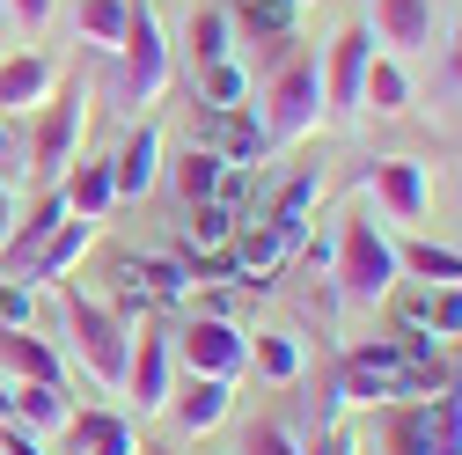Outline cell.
<instances>
[{"instance_id":"cell-1","label":"cell","mask_w":462,"mask_h":455,"mask_svg":"<svg viewBox=\"0 0 462 455\" xmlns=\"http://www.w3.org/2000/svg\"><path fill=\"white\" fill-rule=\"evenodd\" d=\"M169 81H177V60H169V37H162V23L133 0V23H125V37L103 51V103H118V110H140L147 103H162L169 96Z\"/></svg>"},{"instance_id":"cell-2","label":"cell","mask_w":462,"mask_h":455,"mask_svg":"<svg viewBox=\"0 0 462 455\" xmlns=\"http://www.w3.org/2000/svg\"><path fill=\"white\" fill-rule=\"evenodd\" d=\"M257 125H264V140H309V133L323 125L316 51H286V60L264 74V88H257Z\"/></svg>"},{"instance_id":"cell-3","label":"cell","mask_w":462,"mask_h":455,"mask_svg":"<svg viewBox=\"0 0 462 455\" xmlns=\"http://www.w3.org/2000/svg\"><path fill=\"white\" fill-rule=\"evenodd\" d=\"M133 330H140V323H125L110 302H96V294H67V353H74L103 389H125Z\"/></svg>"},{"instance_id":"cell-4","label":"cell","mask_w":462,"mask_h":455,"mask_svg":"<svg viewBox=\"0 0 462 455\" xmlns=\"http://www.w3.org/2000/svg\"><path fill=\"white\" fill-rule=\"evenodd\" d=\"M330 272H337V287L345 302H389L396 294V236H382V220L353 213L337 228V250H330Z\"/></svg>"},{"instance_id":"cell-5","label":"cell","mask_w":462,"mask_h":455,"mask_svg":"<svg viewBox=\"0 0 462 455\" xmlns=\"http://www.w3.org/2000/svg\"><path fill=\"white\" fill-rule=\"evenodd\" d=\"M337 404H403V353H396V338H374V346H353L337 360V382H330V419Z\"/></svg>"},{"instance_id":"cell-6","label":"cell","mask_w":462,"mask_h":455,"mask_svg":"<svg viewBox=\"0 0 462 455\" xmlns=\"http://www.w3.org/2000/svg\"><path fill=\"white\" fill-rule=\"evenodd\" d=\"M177 367L184 375H213V382H236L243 367H250V338L227 323V316H199V323H184L177 338Z\"/></svg>"},{"instance_id":"cell-7","label":"cell","mask_w":462,"mask_h":455,"mask_svg":"<svg viewBox=\"0 0 462 455\" xmlns=\"http://www.w3.org/2000/svg\"><path fill=\"white\" fill-rule=\"evenodd\" d=\"M30 169L37 177H67V162H74V147H81V81H67V88H51V103L44 110H30Z\"/></svg>"},{"instance_id":"cell-8","label":"cell","mask_w":462,"mask_h":455,"mask_svg":"<svg viewBox=\"0 0 462 455\" xmlns=\"http://www.w3.org/2000/svg\"><path fill=\"white\" fill-rule=\"evenodd\" d=\"M367 60H374V30H367V23H345V30L323 44V60H316V74H323V110H337V118H353V110H360Z\"/></svg>"},{"instance_id":"cell-9","label":"cell","mask_w":462,"mask_h":455,"mask_svg":"<svg viewBox=\"0 0 462 455\" xmlns=\"http://www.w3.org/2000/svg\"><path fill=\"white\" fill-rule=\"evenodd\" d=\"M169 389H177V346H169V330H133V360H125V396L140 404V419L169 412Z\"/></svg>"},{"instance_id":"cell-10","label":"cell","mask_w":462,"mask_h":455,"mask_svg":"<svg viewBox=\"0 0 462 455\" xmlns=\"http://www.w3.org/2000/svg\"><path fill=\"white\" fill-rule=\"evenodd\" d=\"M51 88H60V67H51L44 51H0V118L44 110Z\"/></svg>"},{"instance_id":"cell-11","label":"cell","mask_w":462,"mask_h":455,"mask_svg":"<svg viewBox=\"0 0 462 455\" xmlns=\"http://www.w3.org/2000/svg\"><path fill=\"white\" fill-rule=\"evenodd\" d=\"M374 44H389V60L433 51V0H374Z\"/></svg>"},{"instance_id":"cell-12","label":"cell","mask_w":462,"mask_h":455,"mask_svg":"<svg viewBox=\"0 0 462 455\" xmlns=\"http://www.w3.org/2000/svg\"><path fill=\"white\" fill-rule=\"evenodd\" d=\"M367 184H374V199H382V213L396 228H411L426 213V162H411V154H382Z\"/></svg>"},{"instance_id":"cell-13","label":"cell","mask_w":462,"mask_h":455,"mask_svg":"<svg viewBox=\"0 0 462 455\" xmlns=\"http://www.w3.org/2000/svg\"><path fill=\"white\" fill-rule=\"evenodd\" d=\"M396 316H403V338L448 346V338H462V287H411L396 302Z\"/></svg>"},{"instance_id":"cell-14","label":"cell","mask_w":462,"mask_h":455,"mask_svg":"<svg viewBox=\"0 0 462 455\" xmlns=\"http://www.w3.org/2000/svg\"><path fill=\"white\" fill-rule=\"evenodd\" d=\"M60 433H67V455H147L140 433H133V419L125 412H103V404L74 412Z\"/></svg>"},{"instance_id":"cell-15","label":"cell","mask_w":462,"mask_h":455,"mask_svg":"<svg viewBox=\"0 0 462 455\" xmlns=\"http://www.w3.org/2000/svg\"><path fill=\"white\" fill-rule=\"evenodd\" d=\"M169 412H177V426H184V433H213V426H227V412H236V382L184 375L177 389H169Z\"/></svg>"},{"instance_id":"cell-16","label":"cell","mask_w":462,"mask_h":455,"mask_svg":"<svg viewBox=\"0 0 462 455\" xmlns=\"http://www.w3.org/2000/svg\"><path fill=\"white\" fill-rule=\"evenodd\" d=\"M88 243H96V220H60V236H51V243H44L15 279H23V287H37V294H44V287H60V279L88 257Z\"/></svg>"},{"instance_id":"cell-17","label":"cell","mask_w":462,"mask_h":455,"mask_svg":"<svg viewBox=\"0 0 462 455\" xmlns=\"http://www.w3.org/2000/svg\"><path fill=\"white\" fill-rule=\"evenodd\" d=\"M154 177H162V133L140 118V125H133V140L110 154V184H118V199H147V191H154Z\"/></svg>"},{"instance_id":"cell-18","label":"cell","mask_w":462,"mask_h":455,"mask_svg":"<svg viewBox=\"0 0 462 455\" xmlns=\"http://www.w3.org/2000/svg\"><path fill=\"white\" fill-rule=\"evenodd\" d=\"M0 375H8V382H51V389H67V360L51 353L37 330H0Z\"/></svg>"},{"instance_id":"cell-19","label":"cell","mask_w":462,"mask_h":455,"mask_svg":"<svg viewBox=\"0 0 462 455\" xmlns=\"http://www.w3.org/2000/svg\"><path fill=\"white\" fill-rule=\"evenodd\" d=\"M279 257H286V236H279L272 220H243L236 243H227V272L250 279V287H264V279L279 272Z\"/></svg>"},{"instance_id":"cell-20","label":"cell","mask_w":462,"mask_h":455,"mask_svg":"<svg viewBox=\"0 0 462 455\" xmlns=\"http://www.w3.org/2000/svg\"><path fill=\"white\" fill-rule=\"evenodd\" d=\"M60 199L74 220H103L110 206H118V184H110V162H67L60 177Z\"/></svg>"},{"instance_id":"cell-21","label":"cell","mask_w":462,"mask_h":455,"mask_svg":"<svg viewBox=\"0 0 462 455\" xmlns=\"http://www.w3.org/2000/svg\"><path fill=\"white\" fill-rule=\"evenodd\" d=\"M396 272L419 279V287H462V250L426 243V236H403V243H396Z\"/></svg>"},{"instance_id":"cell-22","label":"cell","mask_w":462,"mask_h":455,"mask_svg":"<svg viewBox=\"0 0 462 455\" xmlns=\"http://www.w3.org/2000/svg\"><path fill=\"white\" fill-rule=\"evenodd\" d=\"M367 455H433L426 404H382V426H374V448Z\"/></svg>"},{"instance_id":"cell-23","label":"cell","mask_w":462,"mask_h":455,"mask_svg":"<svg viewBox=\"0 0 462 455\" xmlns=\"http://www.w3.org/2000/svg\"><path fill=\"white\" fill-rule=\"evenodd\" d=\"M60 220H74V213H67V199H60V191H51L44 206H30V213L15 220V236H8V250H0V265H8V272H23V265L51 243V236H60Z\"/></svg>"},{"instance_id":"cell-24","label":"cell","mask_w":462,"mask_h":455,"mask_svg":"<svg viewBox=\"0 0 462 455\" xmlns=\"http://www.w3.org/2000/svg\"><path fill=\"white\" fill-rule=\"evenodd\" d=\"M360 110H374V118H403V110H411V74H403V60H389V51H374V60H367Z\"/></svg>"},{"instance_id":"cell-25","label":"cell","mask_w":462,"mask_h":455,"mask_svg":"<svg viewBox=\"0 0 462 455\" xmlns=\"http://www.w3.org/2000/svg\"><path fill=\"white\" fill-rule=\"evenodd\" d=\"M169 177H177V199H184V206H206V199H220V184H227V162L191 140L177 162H169Z\"/></svg>"},{"instance_id":"cell-26","label":"cell","mask_w":462,"mask_h":455,"mask_svg":"<svg viewBox=\"0 0 462 455\" xmlns=\"http://www.w3.org/2000/svg\"><path fill=\"white\" fill-rule=\"evenodd\" d=\"M184 44H191V67H220V60H236V15H227V8H191Z\"/></svg>"},{"instance_id":"cell-27","label":"cell","mask_w":462,"mask_h":455,"mask_svg":"<svg viewBox=\"0 0 462 455\" xmlns=\"http://www.w3.org/2000/svg\"><path fill=\"white\" fill-rule=\"evenodd\" d=\"M8 389H15V426H30V433H60L74 419L67 389H51V382H8Z\"/></svg>"},{"instance_id":"cell-28","label":"cell","mask_w":462,"mask_h":455,"mask_svg":"<svg viewBox=\"0 0 462 455\" xmlns=\"http://www.w3.org/2000/svg\"><path fill=\"white\" fill-rule=\"evenodd\" d=\"M125 23H133V0H81L74 8V37L81 44H96V51H110L125 37Z\"/></svg>"},{"instance_id":"cell-29","label":"cell","mask_w":462,"mask_h":455,"mask_svg":"<svg viewBox=\"0 0 462 455\" xmlns=\"http://www.w3.org/2000/svg\"><path fill=\"white\" fill-rule=\"evenodd\" d=\"M125 279H147V302H184L191 294V272L177 257H140V265H125Z\"/></svg>"},{"instance_id":"cell-30","label":"cell","mask_w":462,"mask_h":455,"mask_svg":"<svg viewBox=\"0 0 462 455\" xmlns=\"http://www.w3.org/2000/svg\"><path fill=\"white\" fill-rule=\"evenodd\" d=\"M250 367H257L264 382H294V375H301V346H294L286 330H264L257 346H250Z\"/></svg>"},{"instance_id":"cell-31","label":"cell","mask_w":462,"mask_h":455,"mask_svg":"<svg viewBox=\"0 0 462 455\" xmlns=\"http://www.w3.org/2000/svg\"><path fill=\"white\" fill-rule=\"evenodd\" d=\"M199 96H206L213 110H243V103H250V74H243L236 60H220V67H199Z\"/></svg>"},{"instance_id":"cell-32","label":"cell","mask_w":462,"mask_h":455,"mask_svg":"<svg viewBox=\"0 0 462 455\" xmlns=\"http://www.w3.org/2000/svg\"><path fill=\"white\" fill-rule=\"evenodd\" d=\"M316 191H323L316 177H294V184H286V191H279V206H272V213H257V220H272V228H279V236H286V243H294V236H301V220H309V206H316Z\"/></svg>"},{"instance_id":"cell-33","label":"cell","mask_w":462,"mask_h":455,"mask_svg":"<svg viewBox=\"0 0 462 455\" xmlns=\"http://www.w3.org/2000/svg\"><path fill=\"white\" fill-rule=\"evenodd\" d=\"M236 455H301V441L286 433L279 419H257V426H243V441H236Z\"/></svg>"},{"instance_id":"cell-34","label":"cell","mask_w":462,"mask_h":455,"mask_svg":"<svg viewBox=\"0 0 462 455\" xmlns=\"http://www.w3.org/2000/svg\"><path fill=\"white\" fill-rule=\"evenodd\" d=\"M30 316H37V287L0 279V330H30Z\"/></svg>"},{"instance_id":"cell-35","label":"cell","mask_w":462,"mask_h":455,"mask_svg":"<svg viewBox=\"0 0 462 455\" xmlns=\"http://www.w3.org/2000/svg\"><path fill=\"white\" fill-rule=\"evenodd\" d=\"M301 455H360V441H353V426H345V419H323Z\"/></svg>"},{"instance_id":"cell-36","label":"cell","mask_w":462,"mask_h":455,"mask_svg":"<svg viewBox=\"0 0 462 455\" xmlns=\"http://www.w3.org/2000/svg\"><path fill=\"white\" fill-rule=\"evenodd\" d=\"M0 455H51V441H44V433H30V426H15V419H8V426H0Z\"/></svg>"},{"instance_id":"cell-37","label":"cell","mask_w":462,"mask_h":455,"mask_svg":"<svg viewBox=\"0 0 462 455\" xmlns=\"http://www.w3.org/2000/svg\"><path fill=\"white\" fill-rule=\"evenodd\" d=\"M8 8V23H23V30H44L51 15H60V0H0Z\"/></svg>"},{"instance_id":"cell-38","label":"cell","mask_w":462,"mask_h":455,"mask_svg":"<svg viewBox=\"0 0 462 455\" xmlns=\"http://www.w3.org/2000/svg\"><path fill=\"white\" fill-rule=\"evenodd\" d=\"M243 8L264 23V30H286V15H294V0H243Z\"/></svg>"},{"instance_id":"cell-39","label":"cell","mask_w":462,"mask_h":455,"mask_svg":"<svg viewBox=\"0 0 462 455\" xmlns=\"http://www.w3.org/2000/svg\"><path fill=\"white\" fill-rule=\"evenodd\" d=\"M440 81L462 96V15H455V37H448V67H440Z\"/></svg>"},{"instance_id":"cell-40","label":"cell","mask_w":462,"mask_h":455,"mask_svg":"<svg viewBox=\"0 0 462 455\" xmlns=\"http://www.w3.org/2000/svg\"><path fill=\"white\" fill-rule=\"evenodd\" d=\"M15 220H23V206H15V191L0 184V250H8V236H15Z\"/></svg>"},{"instance_id":"cell-41","label":"cell","mask_w":462,"mask_h":455,"mask_svg":"<svg viewBox=\"0 0 462 455\" xmlns=\"http://www.w3.org/2000/svg\"><path fill=\"white\" fill-rule=\"evenodd\" d=\"M8 419H15V389L0 382V426H8Z\"/></svg>"},{"instance_id":"cell-42","label":"cell","mask_w":462,"mask_h":455,"mask_svg":"<svg viewBox=\"0 0 462 455\" xmlns=\"http://www.w3.org/2000/svg\"><path fill=\"white\" fill-rule=\"evenodd\" d=\"M0 51H8V8H0Z\"/></svg>"},{"instance_id":"cell-43","label":"cell","mask_w":462,"mask_h":455,"mask_svg":"<svg viewBox=\"0 0 462 455\" xmlns=\"http://www.w3.org/2000/svg\"><path fill=\"white\" fill-rule=\"evenodd\" d=\"M8 140H15V133H8V118H0V154H8Z\"/></svg>"},{"instance_id":"cell-44","label":"cell","mask_w":462,"mask_h":455,"mask_svg":"<svg viewBox=\"0 0 462 455\" xmlns=\"http://www.w3.org/2000/svg\"><path fill=\"white\" fill-rule=\"evenodd\" d=\"M360 455H367V448H360Z\"/></svg>"}]
</instances>
